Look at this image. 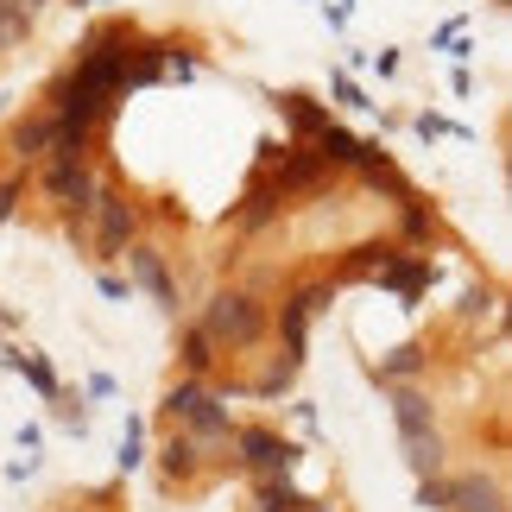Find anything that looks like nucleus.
Masks as SVG:
<instances>
[{
  "mask_svg": "<svg viewBox=\"0 0 512 512\" xmlns=\"http://www.w3.org/2000/svg\"><path fill=\"white\" fill-rule=\"evenodd\" d=\"M487 310H494V291H487V285H468V291H462V304H456V317H462V323H475V317H487Z\"/></svg>",
  "mask_w": 512,
  "mask_h": 512,
  "instance_id": "29",
  "label": "nucleus"
},
{
  "mask_svg": "<svg viewBox=\"0 0 512 512\" xmlns=\"http://www.w3.org/2000/svg\"><path fill=\"white\" fill-rule=\"evenodd\" d=\"M203 462H215V456L190 437V430H165V443H159V475H165V487H196Z\"/></svg>",
  "mask_w": 512,
  "mask_h": 512,
  "instance_id": "9",
  "label": "nucleus"
},
{
  "mask_svg": "<svg viewBox=\"0 0 512 512\" xmlns=\"http://www.w3.org/2000/svg\"><path fill=\"white\" fill-rule=\"evenodd\" d=\"M336 279H304V285H291L285 298H279V342H285V361H298L304 367V354H310V323L323 317L329 304H336Z\"/></svg>",
  "mask_w": 512,
  "mask_h": 512,
  "instance_id": "4",
  "label": "nucleus"
},
{
  "mask_svg": "<svg viewBox=\"0 0 512 512\" xmlns=\"http://www.w3.org/2000/svg\"><path fill=\"white\" fill-rule=\"evenodd\" d=\"M51 512H102V506H83V500H57Z\"/></svg>",
  "mask_w": 512,
  "mask_h": 512,
  "instance_id": "31",
  "label": "nucleus"
},
{
  "mask_svg": "<svg viewBox=\"0 0 512 512\" xmlns=\"http://www.w3.org/2000/svg\"><path fill=\"white\" fill-rule=\"evenodd\" d=\"M272 102H279V121H285V140H291V146H310L329 121H336V114H329V102H317V95H304V89H279Z\"/></svg>",
  "mask_w": 512,
  "mask_h": 512,
  "instance_id": "7",
  "label": "nucleus"
},
{
  "mask_svg": "<svg viewBox=\"0 0 512 512\" xmlns=\"http://www.w3.org/2000/svg\"><path fill=\"white\" fill-rule=\"evenodd\" d=\"M51 133H57V121H51V108H32V114H19V121L7 127V146H13V165L19 171H32L38 159L51 152Z\"/></svg>",
  "mask_w": 512,
  "mask_h": 512,
  "instance_id": "11",
  "label": "nucleus"
},
{
  "mask_svg": "<svg viewBox=\"0 0 512 512\" xmlns=\"http://www.w3.org/2000/svg\"><path fill=\"white\" fill-rule=\"evenodd\" d=\"M57 424L70 430V437H89V405H83V392H57Z\"/></svg>",
  "mask_w": 512,
  "mask_h": 512,
  "instance_id": "23",
  "label": "nucleus"
},
{
  "mask_svg": "<svg viewBox=\"0 0 512 512\" xmlns=\"http://www.w3.org/2000/svg\"><path fill=\"white\" fill-rule=\"evenodd\" d=\"M443 234L437 209L424 203V196H411V203H399V222H392V241H399L405 253H430V241Z\"/></svg>",
  "mask_w": 512,
  "mask_h": 512,
  "instance_id": "14",
  "label": "nucleus"
},
{
  "mask_svg": "<svg viewBox=\"0 0 512 512\" xmlns=\"http://www.w3.org/2000/svg\"><path fill=\"white\" fill-rule=\"evenodd\" d=\"M26 184H32V171H7V177H0V222H13V215H19V203H26Z\"/></svg>",
  "mask_w": 512,
  "mask_h": 512,
  "instance_id": "24",
  "label": "nucleus"
},
{
  "mask_svg": "<svg viewBox=\"0 0 512 512\" xmlns=\"http://www.w3.org/2000/svg\"><path fill=\"white\" fill-rule=\"evenodd\" d=\"M89 399H114V380H108V373H89Z\"/></svg>",
  "mask_w": 512,
  "mask_h": 512,
  "instance_id": "30",
  "label": "nucleus"
},
{
  "mask_svg": "<svg viewBox=\"0 0 512 512\" xmlns=\"http://www.w3.org/2000/svg\"><path fill=\"white\" fill-rule=\"evenodd\" d=\"M38 7H45V0H0V51L26 45L38 32Z\"/></svg>",
  "mask_w": 512,
  "mask_h": 512,
  "instance_id": "20",
  "label": "nucleus"
},
{
  "mask_svg": "<svg viewBox=\"0 0 512 512\" xmlns=\"http://www.w3.org/2000/svg\"><path fill=\"white\" fill-rule=\"evenodd\" d=\"M373 373V386H418L424 373H430V348H418V342H405V348H392V354H380V361L367 367Z\"/></svg>",
  "mask_w": 512,
  "mask_h": 512,
  "instance_id": "13",
  "label": "nucleus"
},
{
  "mask_svg": "<svg viewBox=\"0 0 512 512\" xmlns=\"http://www.w3.org/2000/svg\"><path fill=\"white\" fill-rule=\"evenodd\" d=\"M329 95H336V102H342V108H354V114H361V108H373V102H367V89H361V83H354V76H348V70H329Z\"/></svg>",
  "mask_w": 512,
  "mask_h": 512,
  "instance_id": "26",
  "label": "nucleus"
},
{
  "mask_svg": "<svg viewBox=\"0 0 512 512\" xmlns=\"http://www.w3.org/2000/svg\"><path fill=\"white\" fill-rule=\"evenodd\" d=\"M298 512H342V506H329V500H304Z\"/></svg>",
  "mask_w": 512,
  "mask_h": 512,
  "instance_id": "32",
  "label": "nucleus"
},
{
  "mask_svg": "<svg viewBox=\"0 0 512 512\" xmlns=\"http://www.w3.org/2000/svg\"><path fill=\"white\" fill-rule=\"evenodd\" d=\"M310 152H323V165H329V171H354V165H361V152H367V140H354L342 121H329L317 140H310Z\"/></svg>",
  "mask_w": 512,
  "mask_h": 512,
  "instance_id": "17",
  "label": "nucleus"
},
{
  "mask_svg": "<svg viewBox=\"0 0 512 512\" xmlns=\"http://www.w3.org/2000/svg\"><path fill=\"white\" fill-rule=\"evenodd\" d=\"M449 512H512L506 481L481 475V468H456V475H449Z\"/></svg>",
  "mask_w": 512,
  "mask_h": 512,
  "instance_id": "8",
  "label": "nucleus"
},
{
  "mask_svg": "<svg viewBox=\"0 0 512 512\" xmlns=\"http://www.w3.org/2000/svg\"><path fill=\"white\" fill-rule=\"evenodd\" d=\"M418 506H424V512H449V468H443V475H424V481H418Z\"/></svg>",
  "mask_w": 512,
  "mask_h": 512,
  "instance_id": "27",
  "label": "nucleus"
},
{
  "mask_svg": "<svg viewBox=\"0 0 512 512\" xmlns=\"http://www.w3.org/2000/svg\"><path fill=\"white\" fill-rule=\"evenodd\" d=\"M177 367H184V380H215V367H222V348H215L196 323L177 329Z\"/></svg>",
  "mask_w": 512,
  "mask_h": 512,
  "instance_id": "15",
  "label": "nucleus"
},
{
  "mask_svg": "<svg viewBox=\"0 0 512 512\" xmlns=\"http://www.w3.org/2000/svg\"><path fill=\"white\" fill-rule=\"evenodd\" d=\"M7 373H19V380H26V386H32L45 405L57 399V392H64V380H57V367L45 361V354H32V348H13V354H7Z\"/></svg>",
  "mask_w": 512,
  "mask_h": 512,
  "instance_id": "18",
  "label": "nucleus"
},
{
  "mask_svg": "<svg viewBox=\"0 0 512 512\" xmlns=\"http://www.w3.org/2000/svg\"><path fill=\"white\" fill-rule=\"evenodd\" d=\"M392 253H399V241H392V234H386V241H354V247L342 253V266H336V285H373V279L386 272Z\"/></svg>",
  "mask_w": 512,
  "mask_h": 512,
  "instance_id": "12",
  "label": "nucleus"
},
{
  "mask_svg": "<svg viewBox=\"0 0 512 512\" xmlns=\"http://www.w3.org/2000/svg\"><path fill=\"white\" fill-rule=\"evenodd\" d=\"M121 260H127V279H133V291H146V298L159 304V310H171V317H177V304H184V298H177V279H171L165 253H159V247H152L146 234H140V241H133V247L121 253Z\"/></svg>",
  "mask_w": 512,
  "mask_h": 512,
  "instance_id": "6",
  "label": "nucleus"
},
{
  "mask_svg": "<svg viewBox=\"0 0 512 512\" xmlns=\"http://www.w3.org/2000/svg\"><path fill=\"white\" fill-rule=\"evenodd\" d=\"M228 449H234V468H247L253 481H272V475H291L298 468V456L304 449L291 443V437H279L272 424H234V437H228Z\"/></svg>",
  "mask_w": 512,
  "mask_h": 512,
  "instance_id": "5",
  "label": "nucleus"
},
{
  "mask_svg": "<svg viewBox=\"0 0 512 512\" xmlns=\"http://www.w3.org/2000/svg\"><path fill=\"white\" fill-rule=\"evenodd\" d=\"M95 291H102L108 304H133V279H121V272H108V266H95Z\"/></svg>",
  "mask_w": 512,
  "mask_h": 512,
  "instance_id": "28",
  "label": "nucleus"
},
{
  "mask_svg": "<svg viewBox=\"0 0 512 512\" xmlns=\"http://www.w3.org/2000/svg\"><path fill=\"white\" fill-rule=\"evenodd\" d=\"M386 399H392V424H399V437L437 430V405H430L418 386H386Z\"/></svg>",
  "mask_w": 512,
  "mask_h": 512,
  "instance_id": "16",
  "label": "nucleus"
},
{
  "mask_svg": "<svg viewBox=\"0 0 512 512\" xmlns=\"http://www.w3.org/2000/svg\"><path fill=\"white\" fill-rule=\"evenodd\" d=\"M411 133H418V140H449V133H456V140H475V133L468 127H456V121H443V114H411Z\"/></svg>",
  "mask_w": 512,
  "mask_h": 512,
  "instance_id": "25",
  "label": "nucleus"
},
{
  "mask_svg": "<svg viewBox=\"0 0 512 512\" xmlns=\"http://www.w3.org/2000/svg\"><path fill=\"white\" fill-rule=\"evenodd\" d=\"M304 494L291 487V475H272V481H253V512H298Z\"/></svg>",
  "mask_w": 512,
  "mask_h": 512,
  "instance_id": "21",
  "label": "nucleus"
},
{
  "mask_svg": "<svg viewBox=\"0 0 512 512\" xmlns=\"http://www.w3.org/2000/svg\"><path fill=\"white\" fill-rule=\"evenodd\" d=\"M7 329H19V317H13V310H0V336H7Z\"/></svg>",
  "mask_w": 512,
  "mask_h": 512,
  "instance_id": "33",
  "label": "nucleus"
},
{
  "mask_svg": "<svg viewBox=\"0 0 512 512\" xmlns=\"http://www.w3.org/2000/svg\"><path fill=\"white\" fill-rule=\"evenodd\" d=\"M405 443V462H411V475H443L449 468V443H443V430H418V437H399Z\"/></svg>",
  "mask_w": 512,
  "mask_h": 512,
  "instance_id": "19",
  "label": "nucleus"
},
{
  "mask_svg": "<svg viewBox=\"0 0 512 512\" xmlns=\"http://www.w3.org/2000/svg\"><path fill=\"white\" fill-rule=\"evenodd\" d=\"M196 329H203V336L222 348V354H247V348H260V342L272 336V310H266V298H253L247 285H222V291L203 304Z\"/></svg>",
  "mask_w": 512,
  "mask_h": 512,
  "instance_id": "1",
  "label": "nucleus"
},
{
  "mask_svg": "<svg viewBox=\"0 0 512 512\" xmlns=\"http://www.w3.org/2000/svg\"><path fill=\"white\" fill-rule=\"evenodd\" d=\"M32 171H38L45 203L64 215V234L76 241V253H89V209H95V190H102L95 159H45V165H32Z\"/></svg>",
  "mask_w": 512,
  "mask_h": 512,
  "instance_id": "2",
  "label": "nucleus"
},
{
  "mask_svg": "<svg viewBox=\"0 0 512 512\" xmlns=\"http://www.w3.org/2000/svg\"><path fill=\"white\" fill-rule=\"evenodd\" d=\"M373 285H380V291H399L405 304H418L424 291L437 285V266H430V253H405V247H399V253L386 260V272H380Z\"/></svg>",
  "mask_w": 512,
  "mask_h": 512,
  "instance_id": "10",
  "label": "nucleus"
},
{
  "mask_svg": "<svg viewBox=\"0 0 512 512\" xmlns=\"http://www.w3.org/2000/svg\"><path fill=\"white\" fill-rule=\"evenodd\" d=\"M114 462H121V475H133V468L146 462V418H127V430H121V449H114Z\"/></svg>",
  "mask_w": 512,
  "mask_h": 512,
  "instance_id": "22",
  "label": "nucleus"
},
{
  "mask_svg": "<svg viewBox=\"0 0 512 512\" xmlns=\"http://www.w3.org/2000/svg\"><path fill=\"white\" fill-rule=\"evenodd\" d=\"M140 234H146V209L133 203V196H121L114 184L95 190V209H89V253H83L89 266L121 260V253L140 241Z\"/></svg>",
  "mask_w": 512,
  "mask_h": 512,
  "instance_id": "3",
  "label": "nucleus"
},
{
  "mask_svg": "<svg viewBox=\"0 0 512 512\" xmlns=\"http://www.w3.org/2000/svg\"><path fill=\"white\" fill-rule=\"evenodd\" d=\"M64 7H95V0H64Z\"/></svg>",
  "mask_w": 512,
  "mask_h": 512,
  "instance_id": "34",
  "label": "nucleus"
}]
</instances>
